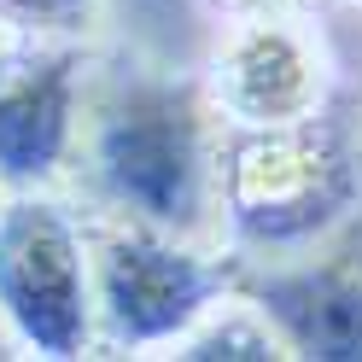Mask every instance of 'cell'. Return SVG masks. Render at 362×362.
<instances>
[{"label":"cell","mask_w":362,"mask_h":362,"mask_svg":"<svg viewBox=\"0 0 362 362\" xmlns=\"http://www.w3.org/2000/svg\"><path fill=\"white\" fill-rule=\"evenodd\" d=\"M315 0H216L222 18H257V12H310Z\"/></svg>","instance_id":"11"},{"label":"cell","mask_w":362,"mask_h":362,"mask_svg":"<svg viewBox=\"0 0 362 362\" xmlns=\"http://www.w3.org/2000/svg\"><path fill=\"white\" fill-rule=\"evenodd\" d=\"M0 322L30 356H82L94 345V263L88 228L47 187L6 193L0 205Z\"/></svg>","instance_id":"4"},{"label":"cell","mask_w":362,"mask_h":362,"mask_svg":"<svg viewBox=\"0 0 362 362\" xmlns=\"http://www.w3.org/2000/svg\"><path fill=\"white\" fill-rule=\"evenodd\" d=\"M41 41H47V35H35V30H24V24H18V18H6V12H0V76H6V71H18V64H24V59L41 47Z\"/></svg>","instance_id":"10"},{"label":"cell","mask_w":362,"mask_h":362,"mask_svg":"<svg viewBox=\"0 0 362 362\" xmlns=\"http://www.w3.org/2000/svg\"><path fill=\"white\" fill-rule=\"evenodd\" d=\"M94 263V333L117 351H158L240 292L245 269L234 252H211L193 234L117 216L88 234Z\"/></svg>","instance_id":"3"},{"label":"cell","mask_w":362,"mask_h":362,"mask_svg":"<svg viewBox=\"0 0 362 362\" xmlns=\"http://www.w3.org/2000/svg\"><path fill=\"white\" fill-rule=\"evenodd\" d=\"M362 199V146L339 111H315L281 129H234L222 141L216 216L234 245L298 252L345 228Z\"/></svg>","instance_id":"2"},{"label":"cell","mask_w":362,"mask_h":362,"mask_svg":"<svg viewBox=\"0 0 362 362\" xmlns=\"http://www.w3.org/2000/svg\"><path fill=\"white\" fill-rule=\"evenodd\" d=\"M76 152L117 216L193 240L216 216L222 117L205 94V76L117 64L82 111Z\"/></svg>","instance_id":"1"},{"label":"cell","mask_w":362,"mask_h":362,"mask_svg":"<svg viewBox=\"0 0 362 362\" xmlns=\"http://www.w3.org/2000/svg\"><path fill=\"white\" fill-rule=\"evenodd\" d=\"M0 12L47 41H82L100 18V0H0Z\"/></svg>","instance_id":"9"},{"label":"cell","mask_w":362,"mask_h":362,"mask_svg":"<svg viewBox=\"0 0 362 362\" xmlns=\"http://www.w3.org/2000/svg\"><path fill=\"white\" fill-rule=\"evenodd\" d=\"M82 41H41V47L0 76V187L24 193L47 187L76 158L82 141Z\"/></svg>","instance_id":"6"},{"label":"cell","mask_w":362,"mask_h":362,"mask_svg":"<svg viewBox=\"0 0 362 362\" xmlns=\"http://www.w3.org/2000/svg\"><path fill=\"white\" fill-rule=\"evenodd\" d=\"M339 59L310 12L228 18L205 64V94L228 129H281L333 105Z\"/></svg>","instance_id":"5"},{"label":"cell","mask_w":362,"mask_h":362,"mask_svg":"<svg viewBox=\"0 0 362 362\" xmlns=\"http://www.w3.org/2000/svg\"><path fill=\"white\" fill-rule=\"evenodd\" d=\"M0 356H18V345H12V333H6V322H0Z\"/></svg>","instance_id":"12"},{"label":"cell","mask_w":362,"mask_h":362,"mask_svg":"<svg viewBox=\"0 0 362 362\" xmlns=\"http://www.w3.org/2000/svg\"><path fill=\"white\" fill-rule=\"evenodd\" d=\"M175 356H187V362H216V356L263 362V356H292V351H286L281 327L263 315V304L240 286V292H228L211 315H199V322L175 339Z\"/></svg>","instance_id":"8"},{"label":"cell","mask_w":362,"mask_h":362,"mask_svg":"<svg viewBox=\"0 0 362 362\" xmlns=\"http://www.w3.org/2000/svg\"><path fill=\"white\" fill-rule=\"evenodd\" d=\"M263 315L281 327L292 356L315 362H362V240L333 245L327 257H304L240 281Z\"/></svg>","instance_id":"7"}]
</instances>
